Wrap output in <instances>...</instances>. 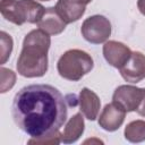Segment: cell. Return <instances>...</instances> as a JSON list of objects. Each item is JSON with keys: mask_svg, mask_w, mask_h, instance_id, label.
Here are the masks:
<instances>
[{"mask_svg": "<svg viewBox=\"0 0 145 145\" xmlns=\"http://www.w3.org/2000/svg\"><path fill=\"white\" fill-rule=\"evenodd\" d=\"M66 99L58 88L48 84H32L14 96L11 116L17 127L31 137L58 131L67 120Z\"/></svg>", "mask_w": 145, "mask_h": 145, "instance_id": "6da1fadb", "label": "cell"}, {"mask_svg": "<svg viewBox=\"0 0 145 145\" xmlns=\"http://www.w3.org/2000/svg\"><path fill=\"white\" fill-rule=\"evenodd\" d=\"M51 39L42 29H33L26 34L23 49L17 59V71L26 78L42 77L48 71V52Z\"/></svg>", "mask_w": 145, "mask_h": 145, "instance_id": "7a4b0ae2", "label": "cell"}, {"mask_svg": "<svg viewBox=\"0 0 145 145\" xmlns=\"http://www.w3.org/2000/svg\"><path fill=\"white\" fill-rule=\"evenodd\" d=\"M0 11L6 20L20 26L25 23L37 24L45 8L34 0H1Z\"/></svg>", "mask_w": 145, "mask_h": 145, "instance_id": "3957f363", "label": "cell"}, {"mask_svg": "<svg viewBox=\"0 0 145 145\" xmlns=\"http://www.w3.org/2000/svg\"><path fill=\"white\" fill-rule=\"evenodd\" d=\"M94 61L91 54L79 49H70L66 51L57 62L59 75L71 82H78L85 75L91 72Z\"/></svg>", "mask_w": 145, "mask_h": 145, "instance_id": "277c9868", "label": "cell"}, {"mask_svg": "<svg viewBox=\"0 0 145 145\" xmlns=\"http://www.w3.org/2000/svg\"><path fill=\"white\" fill-rule=\"evenodd\" d=\"M80 33L83 37L92 44L104 43L111 35V23L102 15H94L83 22Z\"/></svg>", "mask_w": 145, "mask_h": 145, "instance_id": "5b68a950", "label": "cell"}, {"mask_svg": "<svg viewBox=\"0 0 145 145\" xmlns=\"http://www.w3.org/2000/svg\"><path fill=\"white\" fill-rule=\"evenodd\" d=\"M143 99V88L133 85H120L114 89L112 101L126 112L136 111Z\"/></svg>", "mask_w": 145, "mask_h": 145, "instance_id": "8992f818", "label": "cell"}, {"mask_svg": "<svg viewBox=\"0 0 145 145\" xmlns=\"http://www.w3.org/2000/svg\"><path fill=\"white\" fill-rule=\"evenodd\" d=\"M121 77L128 83H139L145 78V56L139 51L131 52L126 63L119 69Z\"/></svg>", "mask_w": 145, "mask_h": 145, "instance_id": "52a82bcc", "label": "cell"}, {"mask_svg": "<svg viewBox=\"0 0 145 145\" xmlns=\"http://www.w3.org/2000/svg\"><path fill=\"white\" fill-rule=\"evenodd\" d=\"M125 117H126V111L119 104L112 101L111 103L106 104L103 108L97 122L102 129L106 131H116L123 123Z\"/></svg>", "mask_w": 145, "mask_h": 145, "instance_id": "ba28073f", "label": "cell"}, {"mask_svg": "<svg viewBox=\"0 0 145 145\" xmlns=\"http://www.w3.org/2000/svg\"><path fill=\"white\" fill-rule=\"evenodd\" d=\"M131 50L123 43L118 41H106L103 45V56L106 62L120 69L131 56Z\"/></svg>", "mask_w": 145, "mask_h": 145, "instance_id": "9c48e42d", "label": "cell"}, {"mask_svg": "<svg viewBox=\"0 0 145 145\" xmlns=\"http://www.w3.org/2000/svg\"><path fill=\"white\" fill-rule=\"evenodd\" d=\"M92 0H58L56 3V9L61 16V18L67 23L77 22L85 14L86 6Z\"/></svg>", "mask_w": 145, "mask_h": 145, "instance_id": "30bf717a", "label": "cell"}, {"mask_svg": "<svg viewBox=\"0 0 145 145\" xmlns=\"http://www.w3.org/2000/svg\"><path fill=\"white\" fill-rule=\"evenodd\" d=\"M78 103L79 110L86 119L93 121L97 118L101 108V101L94 91L87 87L82 88V91L79 92Z\"/></svg>", "mask_w": 145, "mask_h": 145, "instance_id": "8fae6325", "label": "cell"}, {"mask_svg": "<svg viewBox=\"0 0 145 145\" xmlns=\"http://www.w3.org/2000/svg\"><path fill=\"white\" fill-rule=\"evenodd\" d=\"M67 23L61 18L56 7L45 8V11L37 23L40 29L44 31L49 35H58L66 28Z\"/></svg>", "mask_w": 145, "mask_h": 145, "instance_id": "7c38bea8", "label": "cell"}, {"mask_svg": "<svg viewBox=\"0 0 145 145\" xmlns=\"http://www.w3.org/2000/svg\"><path fill=\"white\" fill-rule=\"evenodd\" d=\"M85 129L84 118L82 112L75 113L66 123L63 131L61 133V143L71 144L79 139Z\"/></svg>", "mask_w": 145, "mask_h": 145, "instance_id": "4fadbf2b", "label": "cell"}, {"mask_svg": "<svg viewBox=\"0 0 145 145\" xmlns=\"http://www.w3.org/2000/svg\"><path fill=\"white\" fill-rule=\"evenodd\" d=\"M125 138L130 143H140L145 140V120L130 121L123 131Z\"/></svg>", "mask_w": 145, "mask_h": 145, "instance_id": "5bb4252c", "label": "cell"}, {"mask_svg": "<svg viewBox=\"0 0 145 145\" xmlns=\"http://www.w3.org/2000/svg\"><path fill=\"white\" fill-rule=\"evenodd\" d=\"M0 39H1V48H0V51H1V54H0L1 60H0V62H1V65H3L7 61V59L10 57V53L12 51V44L14 43H12L11 36L9 34H7L6 32H3V31L0 33Z\"/></svg>", "mask_w": 145, "mask_h": 145, "instance_id": "9a60e30c", "label": "cell"}, {"mask_svg": "<svg viewBox=\"0 0 145 145\" xmlns=\"http://www.w3.org/2000/svg\"><path fill=\"white\" fill-rule=\"evenodd\" d=\"M61 143V133L56 131L46 136L42 137H32L27 144H36V145H58Z\"/></svg>", "mask_w": 145, "mask_h": 145, "instance_id": "2e32d148", "label": "cell"}, {"mask_svg": "<svg viewBox=\"0 0 145 145\" xmlns=\"http://www.w3.org/2000/svg\"><path fill=\"white\" fill-rule=\"evenodd\" d=\"M1 71V85H0V92L1 93H6L7 91H9L16 82V75L12 70L7 69L5 67H1L0 69Z\"/></svg>", "mask_w": 145, "mask_h": 145, "instance_id": "e0dca14e", "label": "cell"}, {"mask_svg": "<svg viewBox=\"0 0 145 145\" xmlns=\"http://www.w3.org/2000/svg\"><path fill=\"white\" fill-rule=\"evenodd\" d=\"M136 111H137V113L139 116L145 118V88H143V99H142L140 104H139V106H138V109Z\"/></svg>", "mask_w": 145, "mask_h": 145, "instance_id": "ac0fdd59", "label": "cell"}, {"mask_svg": "<svg viewBox=\"0 0 145 145\" xmlns=\"http://www.w3.org/2000/svg\"><path fill=\"white\" fill-rule=\"evenodd\" d=\"M137 7H138V10L140 11V14L145 16V0H138Z\"/></svg>", "mask_w": 145, "mask_h": 145, "instance_id": "d6986e66", "label": "cell"}, {"mask_svg": "<svg viewBox=\"0 0 145 145\" xmlns=\"http://www.w3.org/2000/svg\"><path fill=\"white\" fill-rule=\"evenodd\" d=\"M39 1H51V0H39Z\"/></svg>", "mask_w": 145, "mask_h": 145, "instance_id": "ffe728a7", "label": "cell"}]
</instances>
